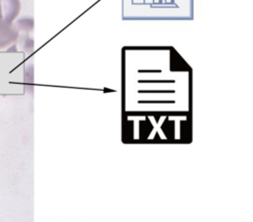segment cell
<instances>
[{"label":"cell","instance_id":"cell-1","mask_svg":"<svg viewBox=\"0 0 253 222\" xmlns=\"http://www.w3.org/2000/svg\"><path fill=\"white\" fill-rule=\"evenodd\" d=\"M19 6V0H0V23L13 20L18 13Z\"/></svg>","mask_w":253,"mask_h":222}]
</instances>
